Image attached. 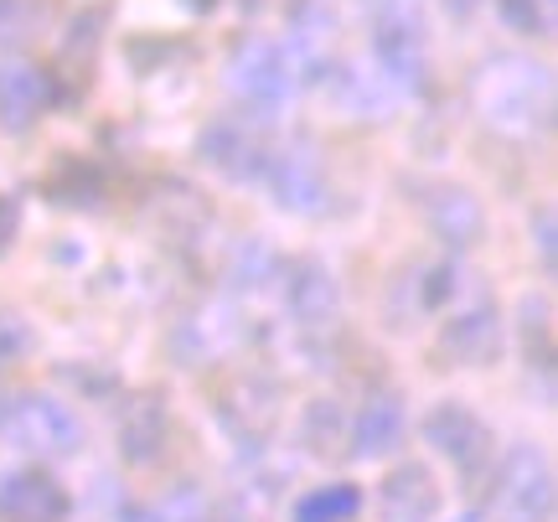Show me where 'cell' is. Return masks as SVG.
<instances>
[{
  "instance_id": "obj_36",
  "label": "cell",
  "mask_w": 558,
  "mask_h": 522,
  "mask_svg": "<svg viewBox=\"0 0 558 522\" xmlns=\"http://www.w3.org/2000/svg\"><path fill=\"white\" fill-rule=\"evenodd\" d=\"M456 522H492V518H486V512H460Z\"/></svg>"
},
{
  "instance_id": "obj_33",
  "label": "cell",
  "mask_w": 558,
  "mask_h": 522,
  "mask_svg": "<svg viewBox=\"0 0 558 522\" xmlns=\"http://www.w3.org/2000/svg\"><path fill=\"white\" fill-rule=\"evenodd\" d=\"M554 243H558L554 218H548V213H538V259H543V269H554Z\"/></svg>"
},
{
  "instance_id": "obj_26",
  "label": "cell",
  "mask_w": 558,
  "mask_h": 522,
  "mask_svg": "<svg viewBox=\"0 0 558 522\" xmlns=\"http://www.w3.org/2000/svg\"><path fill=\"white\" fill-rule=\"evenodd\" d=\"M460 290V269L450 259L445 264H429L424 275H418V311H445V305L456 301Z\"/></svg>"
},
{
  "instance_id": "obj_21",
  "label": "cell",
  "mask_w": 558,
  "mask_h": 522,
  "mask_svg": "<svg viewBox=\"0 0 558 522\" xmlns=\"http://www.w3.org/2000/svg\"><path fill=\"white\" fill-rule=\"evenodd\" d=\"M233 342H239L233 311H228V305H202V311H192V316L177 326L171 352H181L186 362H213V357H222Z\"/></svg>"
},
{
  "instance_id": "obj_22",
  "label": "cell",
  "mask_w": 558,
  "mask_h": 522,
  "mask_svg": "<svg viewBox=\"0 0 558 522\" xmlns=\"http://www.w3.org/2000/svg\"><path fill=\"white\" fill-rule=\"evenodd\" d=\"M300 445L316 456V461L337 465L352 456V420H347V409L331 399H316L305 403V420H300Z\"/></svg>"
},
{
  "instance_id": "obj_24",
  "label": "cell",
  "mask_w": 558,
  "mask_h": 522,
  "mask_svg": "<svg viewBox=\"0 0 558 522\" xmlns=\"http://www.w3.org/2000/svg\"><path fill=\"white\" fill-rule=\"evenodd\" d=\"M518 337H522V347H527L533 373H548V367H554V342H548V301H543V295H527V301H522Z\"/></svg>"
},
{
  "instance_id": "obj_29",
  "label": "cell",
  "mask_w": 558,
  "mask_h": 522,
  "mask_svg": "<svg viewBox=\"0 0 558 522\" xmlns=\"http://www.w3.org/2000/svg\"><path fill=\"white\" fill-rule=\"evenodd\" d=\"M501 5V21L522 32V37H538L543 26H548V0H497Z\"/></svg>"
},
{
  "instance_id": "obj_6",
  "label": "cell",
  "mask_w": 558,
  "mask_h": 522,
  "mask_svg": "<svg viewBox=\"0 0 558 522\" xmlns=\"http://www.w3.org/2000/svg\"><path fill=\"white\" fill-rule=\"evenodd\" d=\"M501 352H507V326H501L497 305H471V311L450 316L429 347V357L445 373H481V367L501 362Z\"/></svg>"
},
{
  "instance_id": "obj_31",
  "label": "cell",
  "mask_w": 558,
  "mask_h": 522,
  "mask_svg": "<svg viewBox=\"0 0 558 522\" xmlns=\"http://www.w3.org/2000/svg\"><path fill=\"white\" fill-rule=\"evenodd\" d=\"M62 378H68V383H78V388L88 393V399H109V393L120 388V378H114L109 367H104V373H83V362H62Z\"/></svg>"
},
{
  "instance_id": "obj_30",
  "label": "cell",
  "mask_w": 558,
  "mask_h": 522,
  "mask_svg": "<svg viewBox=\"0 0 558 522\" xmlns=\"http://www.w3.org/2000/svg\"><path fill=\"white\" fill-rule=\"evenodd\" d=\"M32 352V326L26 316H11V311H0V362H16Z\"/></svg>"
},
{
  "instance_id": "obj_8",
  "label": "cell",
  "mask_w": 558,
  "mask_h": 522,
  "mask_svg": "<svg viewBox=\"0 0 558 522\" xmlns=\"http://www.w3.org/2000/svg\"><path fill=\"white\" fill-rule=\"evenodd\" d=\"M228 88L239 94L248 109H279V104L290 99V47H279V41H264V37H248L228 58Z\"/></svg>"
},
{
  "instance_id": "obj_25",
  "label": "cell",
  "mask_w": 558,
  "mask_h": 522,
  "mask_svg": "<svg viewBox=\"0 0 558 522\" xmlns=\"http://www.w3.org/2000/svg\"><path fill=\"white\" fill-rule=\"evenodd\" d=\"M228 275H233V284H239V290H259V284H275V280H279V254L248 239V243H239V254H233V264H228Z\"/></svg>"
},
{
  "instance_id": "obj_23",
  "label": "cell",
  "mask_w": 558,
  "mask_h": 522,
  "mask_svg": "<svg viewBox=\"0 0 558 522\" xmlns=\"http://www.w3.org/2000/svg\"><path fill=\"white\" fill-rule=\"evenodd\" d=\"M362 512V491L352 482L316 486L295 502V522H352Z\"/></svg>"
},
{
  "instance_id": "obj_1",
  "label": "cell",
  "mask_w": 558,
  "mask_h": 522,
  "mask_svg": "<svg viewBox=\"0 0 558 522\" xmlns=\"http://www.w3.org/2000/svg\"><path fill=\"white\" fill-rule=\"evenodd\" d=\"M471 104H476L486 130H497L507 141H533L554 120V73L538 58L497 52L476 68Z\"/></svg>"
},
{
  "instance_id": "obj_3",
  "label": "cell",
  "mask_w": 558,
  "mask_h": 522,
  "mask_svg": "<svg viewBox=\"0 0 558 522\" xmlns=\"http://www.w3.org/2000/svg\"><path fill=\"white\" fill-rule=\"evenodd\" d=\"M486 486H492L486 502L492 522H548L554 512V465L538 445H512L501 461H492Z\"/></svg>"
},
{
  "instance_id": "obj_16",
  "label": "cell",
  "mask_w": 558,
  "mask_h": 522,
  "mask_svg": "<svg viewBox=\"0 0 558 522\" xmlns=\"http://www.w3.org/2000/svg\"><path fill=\"white\" fill-rule=\"evenodd\" d=\"M378 512H383V522H435V512H439L435 471L418 461L393 465L378 486Z\"/></svg>"
},
{
  "instance_id": "obj_18",
  "label": "cell",
  "mask_w": 558,
  "mask_h": 522,
  "mask_svg": "<svg viewBox=\"0 0 558 522\" xmlns=\"http://www.w3.org/2000/svg\"><path fill=\"white\" fill-rule=\"evenodd\" d=\"M290 47H295L300 68H305L311 78L331 73V68H337V16H331V5L300 0L295 11H290Z\"/></svg>"
},
{
  "instance_id": "obj_4",
  "label": "cell",
  "mask_w": 558,
  "mask_h": 522,
  "mask_svg": "<svg viewBox=\"0 0 558 522\" xmlns=\"http://www.w3.org/2000/svg\"><path fill=\"white\" fill-rule=\"evenodd\" d=\"M424 445L439 450L445 461L456 465V476L465 486L486 482V471L497 461V440H492V424L481 420L471 403L460 399H445L424 414Z\"/></svg>"
},
{
  "instance_id": "obj_10",
  "label": "cell",
  "mask_w": 558,
  "mask_h": 522,
  "mask_svg": "<svg viewBox=\"0 0 558 522\" xmlns=\"http://www.w3.org/2000/svg\"><path fill=\"white\" fill-rule=\"evenodd\" d=\"M73 497L41 461L0 476V522H68Z\"/></svg>"
},
{
  "instance_id": "obj_19",
  "label": "cell",
  "mask_w": 558,
  "mask_h": 522,
  "mask_svg": "<svg viewBox=\"0 0 558 522\" xmlns=\"http://www.w3.org/2000/svg\"><path fill=\"white\" fill-rule=\"evenodd\" d=\"M41 109H47V78L32 62H0V130L26 135Z\"/></svg>"
},
{
  "instance_id": "obj_14",
  "label": "cell",
  "mask_w": 558,
  "mask_h": 522,
  "mask_svg": "<svg viewBox=\"0 0 558 522\" xmlns=\"http://www.w3.org/2000/svg\"><path fill=\"white\" fill-rule=\"evenodd\" d=\"M99 32H104V11H83L68 37L58 41V62H52V83H47V99L78 104L88 94V78L99 68Z\"/></svg>"
},
{
  "instance_id": "obj_11",
  "label": "cell",
  "mask_w": 558,
  "mask_h": 522,
  "mask_svg": "<svg viewBox=\"0 0 558 522\" xmlns=\"http://www.w3.org/2000/svg\"><path fill=\"white\" fill-rule=\"evenodd\" d=\"M197 156L213 166V171H222L228 181H264L275 150H269V141H264L248 120H213L202 130Z\"/></svg>"
},
{
  "instance_id": "obj_5",
  "label": "cell",
  "mask_w": 558,
  "mask_h": 522,
  "mask_svg": "<svg viewBox=\"0 0 558 522\" xmlns=\"http://www.w3.org/2000/svg\"><path fill=\"white\" fill-rule=\"evenodd\" d=\"M279 403H284V383L279 378H269V373H233L218 393V424L248 456H259L279 424Z\"/></svg>"
},
{
  "instance_id": "obj_9",
  "label": "cell",
  "mask_w": 558,
  "mask_h": 522,
  "mask_svg": "<svg viewBox=\"0 0 558 522\" xmlns=\"http://www.w3.org/2000/svg\"><path fill=\"white\" fill-rule=\"evenodd\" d=\"M275 290L284 295V305H290V316H295L300 331H326V326L337 321L341 290L320 259H279Z\"/></svg>"
},
{
  "instance_id": "obj_34",
  "label": "cell",
  "mask_w": 558,
  "mask_h": 522,
  "mask_svg": "<svg viewBox=\"0 0 558 522\" xmlns=\"http://www.w3.org/2000/svg\"><path fill=\"white\" fill-rule=\"evenodd\" d=\"M120 522H166V518H160L156 507H124V518H120Z\"/></svg>"
},
{
  "instance_id": "obj_28",
  "label": "cell",
  "mask_w": 558,
  "mask_h": 522,
  "mask_svg": "<svg viewBox=\"0 0 558 522\" xmlns=\"http://www.w3.org/2000/svg\"><path fill=\"white\" fill-rule=\"evenodd\" d=\"M37 32V11L32 0H0V47H21Z\"/></svg>"
},
{
  "instance_id": "obj_27",
  "label": "cell",
  "mask_w": 558,
  "mask_h": 522,
  "mask_svg": "<svg viewBox=\"0 0 558 522\" xmlns=\"http://www.w3.org/2000/svg\"><path fill=\"white\" fill-rule=\"evenodd\" d=\"M177 491H181V486H177ZM156 512H160V507H156ZM160 518H166V522H239V512H233V507H222V502H207V497H197V491L186 486V491H181V497L166 507Z\"/></svg>"
},
{
  "instance_id": "obj_35",
  "label": "cell",
  "mask_w": 558,
  "mask_h": 522,
  "mask_svg": "<svg viewBox=\"0 0 558 522\" xmlns=\"http://www.w3.org/2000/svg\"><path fill=\"white\" fill-rule=\"evenodd\" d=\"M476 5H481V0H445V11H456V16H471Z\"/></svg>"
},
{
  "instance_id": "obj_12",
  "label": "cell",
  "mask_w": 558,
  "mask_h": 522,
  "mask_svg": "<svg viewBox=\"0 0 558 522\" xmlns=\"http://www.w3.org/2000/svg\"><path fill=\"white\" fill-rule=\"evenodd\" d=\"M269 192L279 197V207H290V213H311L320 218L326 213V202H331V181H326V166L311 145H284L269 156Z\"/></svg>"
},
{
  "instance_id": "obj_20",
  "label": "cell",
  "mask_w": 558,
  "mask_h": 522,
  "mask_svg": "<svg viewBox=\"0 0 558 522\" xmlns=\"http://www.w3.org/2000/svg\"><path fill=\"white\" fill-rule=\"evenodd\" d=\"M41 192L52 207H68V213H94L109 202V177H104L99 161H83V156H62L52 166V177L41 181Z\"/></svg>"
},
{
  "instance_id": "obj_32",
  "label": "cell",
  "mask_w": 558,
  "mask_h": 522,
  "mask_svg": "<svg viewBox=\"0 0 558 522\" xmlns=\"http://www.w3.org/2000/svg\"><path fill=\"white\" fill-rule=\"evenodd\" d=\"M16 233H21V202L16 197H0V259L11 254Z\"/></svg>"
},
{
  "instance_id": "obj_15",
  "label": "cell",
  "mask_w": 558,
  "mask_h": 522,
  "mask_svg": "<svg viewBox=\"0 0 558 522\" xmlns=\"http://www.w3.org/2000/svg\"><path fill=\"white\" fill-rule=\"evenodd\" d=\"M424 218H429V233L450 254H471L486 239V213H481V202L465 186H435L424 197Z\"/></svg>"
},
{
  "instance_id": "obj_17",
  "label": "cell",
  "mask_w": 558,
  "mask_h": 522,
  "mask_svg": "<svg viewBox=\"0 0 558 522\" xmlns=\"http://www.w3.org/2000/svg\"><path fill=\"white\" fill-rule=\"evenodd\" d=\"M403 429H409V420H403V393L399 388H373L367 403L352 414V456L378 461L388 450H399Z\"/></svg>"
},
{
  "instance_id": "obj_13",
  "label": "cell",
  "mask_w": 558,
  "mask_h": 522,
  "mask_svg": "<svg viewBox=\"0 0 558 522\" xmlns=\"http://www.w3.org/2000/svg\"><path fill=\"white\" fill-rule=\"evenodd\" d=\"M171 445V399L166 388H140L120 414V456L124 465H156Z\"/></svg>"
},
{
  "instance_id": "obj_2",
  "label": "cell",
  "mask_w": 558,
  "mask_h": 522,
  "mask_svg": "<svg viewBox=\"0 0 558 522\" xmlns=\"http://www.w3.org/2000/svg\"><path fill=\"white\" fill-rule=\"evenodd\" d=\"M0 445L26 461H62L83 450V420L58 393L41 388L0 393Z\"/></svg>"
},
{
  "instance_id": "obj_7",
  "label": "cell",
  "mask_w": 558,
  "mask_h": 522,
  "mask_svg": "<svg viewBox=\"0 0 558 522\" xmlns=\"http://www.w3.org/2000/svg\"><path fill=\"white\" fill-rule=\"evenodd\" d=\"M373 52H378V73L399 94H414L424 83V26L409 0H388L373 21Z\"/></svg>"
}]
</instances>
